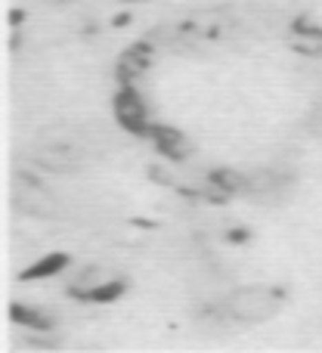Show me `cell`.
<instances>
[{"label":"cell","instance_id":"cell-1","mask_svg":"<svg viewBox=\"0 0 322 353\" xmlns=\"http://www.w3.org/2000/svg\"><path fill=\"white\" fill-rule=\"evenodd\" d=\"M282 301H285V294L273 285H239L236 292L226 294L223 313L232 323L261 325V323H270L282 310Z\"/></svg>","mask_w":322,"mask_h":353},{"label":"cell","instance_id":"cell-6","mask_svg":"<svg viewBox=\"0 0 322 353\" xmlns=\"http://www.w3.org/2000/svg\"><path fill=\"white\" fill-rule=\"evenodd\" d=\"M68 263H72V257H68L66 251H50V254L37 257L34 263H28V267L19 273V279H22V282H47V279H56V276H62L68 270Z\"/></svg>","mask_w":322,"mask_h":353},{"label":"cell","instance_id":"cell-4","mask_svg":"<svg viewBox=\"0 0 322 353\" xmlns=\"http://www.w3.org/2000/svg\"><path fill=\"white\" fill-rule=\"evenodd\" d=\"M146 140L152 143V149L168 161H186L192 155V140H189L183 130L170 128V124H155L149 128Z\"/></svg>","mask_w":322,"mask_h":353},{"label":"cell","instance_id":"cell-9","mask_svg":"<svg viewBox=\"0 0 322 353\" xmlns=\"http://www.w3.org/2000/svg\"><path fill=\"white\" fill-rule=\"evenodd\" d=\"M248 230H230L226 232V242H248Z\"/></svg>","mask_w":322,"mask_h":353},{"label":"cell","instance_id":"cell-3","mask_svg":"<svg viewBox=\"0 0 322 353\" xmlns=\"http://www.w3.org/2000/svg\"><path fill=\"white\" fill-rule=\"evenodd\" d=\"M155 62V47L152 41H134L121 50L115 62V74H118V84H137L143 74L152 68Z\"/></svg>","mask_w":322,"mask_h":353},{"label":"cell","instance_id":"cell-8","mask_svg":"<svg viewBox=\"0 0 322 353\" xmlns=\"http://www.w3.org/2000/svg\"><path fill=\"white\" fill-rule=\"evenodd\" d=\"M124 292H128V279H124V276H112V279L99 282V285L84 288V292L72 294V298H74V301H81V304L105 307V304H115V301H121V298H124Z\"/></svg>","mask_w":322,"mask_h":353},{"label":"cell","instance_id":"cell-7","mask_svg":"<svg viewBox=\"0 0 322 353\" xmlns=\"http://www.w3.org/2000/svg\"><path fill=\"white\" fill-rule=\"evenodd\" d=\"M10 323L19 325V329H28V332H53L56 329L53 313H47L43 307H34V304H19V301L10 304Z\"/></svg>","mask_w":322,"mask_h":353},{"label":"cell","instance_id":"cell-2","mask_svg":"<svg viewBox=\"0 0 322 353\" xmlns=\"http://www.w3.org/2000/svg\"><path fill=\"white\" fill-rule=\"evenodd\" d=\"M112 115H115L118 128L130 137H143L146 140L149 128H152L149 105L143 99V93L137 90V84H118L115 97H112Z\"/></svg>","mask_w":322,"mask_h":353},{"label":"cell","instance_id":"cell-5","mask_svg":"<svg viewBox=\"0 0 322 353\" xmlns=\"http://www.w3.org/2000/svg\"><path fill=\"white\" fill-rule=\"evenodd\" d=\"M288 47L307 59H322V25L310 22V19L294 22L288 31Z\"/></svg>","mask_w":322,"mask_h":353}]
</instances>
